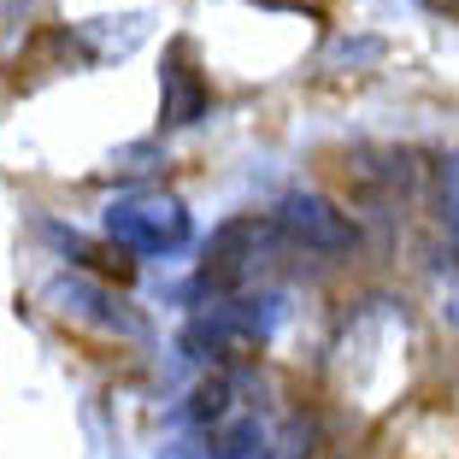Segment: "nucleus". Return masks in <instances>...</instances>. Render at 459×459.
<instances>
[{"label":"nucleus","mask_w":459,"mask_h":459,"mask_svg":"<svg viewBox=\"0 0 459 459\" xmlns=\"http://www.w3.org/2000/svg\"><path fill=\"white\" fill-rule=\"evenodd\" d=\"M271 236H277V230L259 224V218L224 224L212 236V247H206V265H201L195 295H206V289H242L247 277H259V265H265V254H271Z\"/></svg>","instance_id":"3"},{"label":"nucleus","mask_w":459,"mask_h":459,"mask_svg":"<svg viewBox=\"0 0 459 459\" xmlns=\"http://www.w3.org/2000/svg\"><path fill=\"white\" fill-rule=\"evenodd\" d=\"M48 307L77 318V325H95V330H124V336H142V318L112 295L107 283H89V277H71L59 271L54 283H48Z\"/></svg>","instance_id":"5"},{"label":"nucleus","mask_w":459,"mask_h":459,"mask_svg":"<svg viewBox=\"0 0 459 459\" xmlns=\"http://www.w3.org/2000/svg\"><path fill=\"white\" fill-rule=\"evenodd\" d=\"M283 436H277V424L259 419V412H236V419H224L212 430V447H206V459H283Z\"/></svg>","instance_id":"6"},{"label":"nucleus","mask_w":459,"mask_h":459,"mask_svg":"<svg viewBox=\"0 0 459 459\" xmlns=\"http://www.w3.org/2000/svg\"><path fill=\"white\" fill-rule=\"evenodd\" d=\"M277 224L300 247H312V254H348L359 242V230L348 224V212L336 201H325V195H312V189H289L283 206H277Z\"/></svg>","instance_id":"4"},{"label":"nucleus","mask_w":459,"mask_h":459,"mask_svg":"<svg viewBox=\"0 0 459 459\" xmlns=\"http://www.w3.org/2000/svg\"><path fill=\"white\" fill-rule=\"evenodd\" d=\"M224 412H230V377H212V383H201V389L189 394V419H201V424H224Z\"/></svg>","instance_id":"8"},{"label":"nucleus","mask_w":459,"mask_h":459,"mask_svg":"<svg viewBox=\"0 0 459 459\" xmlns=\"http://www.w3.org/2000/svg\"><path fill=\"white\" fill-rule=\"evenodd\" d=\"M100 224L118 247H135V254H183L195 242L189 212L171 195H124V201L107 206Z\"/></svg>","instance_id":"1"},{"label":"nucleus","mask_w":459,"mask_h":459,"mask_svg":"<svg viewBox=\"0 0 459 459\" xmlns=\"http://www.w3.org/2000/svg\"><path fill=\"white\" fill-rule=\"evenodd\" d=\"M160 95H165V124H195V118H206V82L195 77L189 65H165Z\"/></svg>","instance_id":"7"},{"label":"nucleus","mask_w":459,"mask_h":459,"mask_svg":"<svg viewBox=\"0 0 459 459\" xmlns=\"http://www.w3.org/2000/svg\"><path fill=\"white\" fill-rule=\"evenodd\" d=\"M160 459H206L201 447H189V442H171V447H160Z\"/></svg>","instance_id":"9"},{"label":"nucleus","mask_w":459,"mask_h":459,"mask_svg":"<svg viewBox=\"0 0 459 459\" xmlns=\"http://www.w3.org/2000/svg\"><path fill=\"white\" fill-rule=\"evenodd\" d=\"M283 325V295H236V300H218L183 330V353L189 359H212V353L236 348V342H259Z\"/></svg>","instance_id":"2"}]
</instances>
